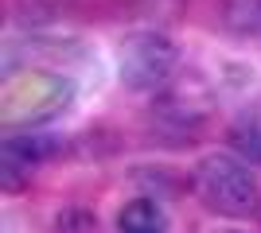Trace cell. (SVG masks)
<instances>
[{"mask_svg":"<svg viewBox=\"0 0 261 233\" xmlns=\"http://www.w3.org/2000/svg\"><path fill=\"white\" fill-rule=\"evenodd\" d=\"M191 190L218 218L250 222L253 214H261V183L242 155H226V152L203 155L191 171Z\"/></svg>","mask_w":261,"mask_h":233,"instance_id":"1","label":"cell"},{"mask_svg":"<svg viewBox=\"0 0 261 233\" xmlns=\"http://www.w3.org/2000/svg\"><path fill=\"white\" fill-rule=\"evenodd\" d=\"M179 47L164 31H133L121 43V82L137 93L164 89L175 78Z\"/></svg>","mask_w":261,"mask_h":233,"instance_id":"2","label":"cell"},{"mask_svg":"<svg viewBox=\"0 0 261 233\" xmlns=\"http://www.w3.org/2000/svg\"><path fill=\"white\" fill-rule=\"evenodd\" d=\"M211 109H215V97L199 78H172L152 101L156 121L164 128H179L187 136H195V128L211 121Z\"/></svg>","mask_w":261,"mask_h":233,"instance_id":"3","label":"cell"},{"mask_svg":"<svg viewBox=\"0 0 261 233\" xmlns=\"http://www.w3.org/2000/svg\"><path fill=\"white\" fill-rule=\"evenodd\" d=\"M63 152L55 132H16L0 144V171H32Z\"/></svg>","mask_w":261,"mask_h":233,"instance_id":"4","label":"cell"},{"mask_svg":"<svg viewBox=\"0 0 261 233\" xmlns=\"http://www.w3.org/2000/svg\"><path fill=\"white\" fill-rule=\"evenodd\" d=\"M117 233H168V214L156 198L137 194L117 210Z\"/></svg>","mask_w":261,"mask_h":233,"instance_id":"5","label":"cell"},{"mask_svg":"<svg viewBox=\"0 0 261 233\" xmlns=\"http://www.w3.org/2000/svg\"><path fill=\"white\" fill-rule=\"evenodd\" d=\"M226 144L234 155H242L246 163H261V105L242 109L234 121L226 124Z\"/></svg>","mask_w":261,"mask_h":233,"instance_id":"6","label":"cell"},{"mask_svg":"<svg viewBox=\"0 0 261 233\" xmlns=\"http://www.w3.org/2000/svg\"><path fill=\"white\" fill-rule=\"evenodd\" d=\"M218 16L230 35L261 39V0H218Z\"/></svg>","mask_w":261,"mask_h":233,"instance_id":"7","label":"cell"},{"mask_svg":"<svg viewBox=\"0 0 261 233\" xmlns=\"http://www.w3.org/2000/svg\"><path fill=\"white\" fill-rule=\"evenodd\" d=\"M98 229V218L86 210H66L59 214V233H94Z\"/></svg>","mask_w":261,"mask_h":233,"instance_id":"8","label":"cell"}]
</instances>
